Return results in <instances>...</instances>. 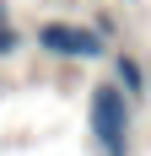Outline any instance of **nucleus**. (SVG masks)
Segmentation results:
<instances>
[{"label":"nucleus","mask_w":151,"mask_h":156,"mask_svg":"<svg viewBox=\"0 0 151 156\" xmlns=\"http://www.w3.org/2000/svg\"><path fill=\"white\" fill-rule=\"evenodd\" d=\"M38 48L60 54V59H97L103 54V32L76 27V22H43L38 27Z\"/></svg>","instance_id":"nucleus-2"},{"label":"nucleus","mask_w":151,"mask_h":156,"mask_svg":"<svg viewBox=\"0 0 151 156\" xmlns=\"http://www.w3.org/2000/svg\"><path fill=\"white\" fill-rule=\"evenodd\" d=\"M113 86H119V92L135 102V97L146 92V65H140L135 54H119V59H113Z\"/></svg>","instance_id":"nucleus-3"},{"label":"nucleus","mask_w":151,"mask_h":156,"mask_svg":"<svg viewBox=\"0 0 151 156\" xmlns=\"http://www.w3.org/2000/svg\"><path fill=\"white\" fill-rule=\"evenodd\" d=\"M87 119H92V140H97L103 156H130V97H124L113 81L92 86Z\"/></svg>","instance_id":"nucleus-1"},{"label":"nucleus","mask_w":151,"mask_h":156,"mask_svg":"<svg viewBox=\"0 0 151 156\" xmlns=\"http://www.w3.org/2000/svg\"><path fill=\"white\" fill-rule=\"evenodd\" d=\"M16 48H22V32H16L11 22H0V59H11Z\"/></svg>","instance_id":"nucleus-4"}]
</instances>
